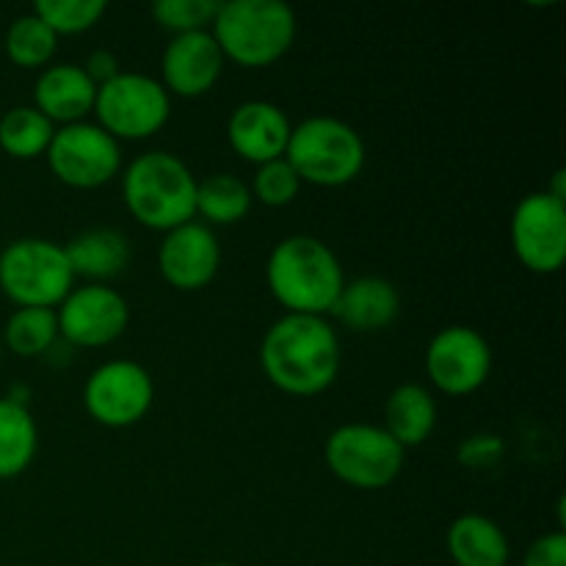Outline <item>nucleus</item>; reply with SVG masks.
Returning <instances> with one entry per match:
<instances>
[{
	"mask_svg": "<svg viewBox=\"0 0 566 566\" xmlns=\"http://www.w3.org/2000/svg\"><path fill=\"white\" fill-rule=\"evenodd\" d=\"M260 365L271 385L287 396H318L340 374V340L321 315L287 313L265 332Z\"/></svg>",
	"mask_w": 566,
	"mask_h": 566,
	"instance_id": "f257e3e1",
	"label": "nucleus"
},
{
	"mask_svg": "<svg viewBox=\"0 0 566 566\" xmlns=\"http://www.w3.org/2000/svg\"><path fill=\"white\" fill-rule=\"evenodd\" d=\"M269 291L291 315L332 313L346 276L337 254L321 238H282L265 263Z\"/></svg>",
	"mask_w": 566,
	"mask_h": 566,
	"instance_id": "f03ea898",
	"label": "nucleus"
},
{
	"mask_svg": "<svg viewBox=\"0 0 566 566\" xmlns=\"http://www.w3.org/2000/svg\"><path fill=\"white\" fill-rule=\"evenodd\" d=\"M122 197L138 224L169 232L197 216V177L186 160L164 149H153L127 164Z\"/></svg>",
	"mask_w": 566,
	"mask_h": 566,
	"instance_id": "7ed1b4c3",
	"label": "nucleus"
},
{
	"mask_svg": "<svg viewBox=\"0 0 566 566\" xmlns=\"http://www.w3.org/2000/svg\"><path fill=\"white\" fill-rule=\"evenodd\" d=\"M210 33L224 59L254 70L274 64L291 50L296 14L282 0H230L219 3Z\"/></svg>",
	"mask_w": 566,
	"mask_h": 566,
	"instance_id": "20e7f679",
	"label": "nucleus"
},
{
	"mask_svg": "<svg viewBox=\"0 0 566 566\" xmlns=\"http://www.w3.org/2000/svg\"><path fill=\"white\" fill-rule=\"evenodd\" d=\"M285 160L302 182L340 188L365 166V142L352 125L335 116H310L287 138Z\"/></svg>",
	"mask_w": 566,
	"mask_h": 566,
	"instance_id": "39448f33",
	"label": "nucleus"
},
{
	"mask_svg": "<svg viewBox=\"0 0 566 566\" xmlns=\"http://www.w3.org/2000/svg\"><path fill=\"white\" fill-rule=\"evenodd\" d=\"M0 287L20 307L55 310L75 287L64 247L48 238H20L0 252Z\"/></svg>",
	"mask_w": 566,
	"mask_h": 566,
	"instance_id": "423d86ee",
	"label": "nucleus"
},
{
	"mask_svg": "<svg viewBox=\"0 0 566 566\" xmlns=\"http://www.w3.org/2000/svg\"><path fill=\"white\" fill-rule=\"evenodd\" d=\"M326 464L343 484L376 492L401 475L407 451L381 426L346 423L329 434L324 446Z\"/></svg>",
	"mask_w": 566,
	"mask_h": 566,
	"instance_id": "0eeeda50",
	"label": "nucleus"
},
{
	"mask_svg": "<svg viewBox=\"0 0 566 566\" xmlns=\"http://www.w3.org/2000/svg\"><path fill=\"white\" fill-rule=\"evenodd\" d=\"M97 125L116 142H142L155 136L171 114V99L164 83L142 72H119L97 86L94 99Z\"/></svg>",
	"mask_w": 566,
	"mask_h": 566,
	"instance_id": "6e6552de",
	"label": "nucleus"
},
{
	"mask_svg": "<svg viewBox=\"0 0 566 566\" xmlns=\"http://www.w3.org/2000/svg\"><path fill=\"white\" fill-rule=\"evenodd\" d=\"M44 155H48L50 171L64 186L81 188V191L105 186L122 169L119 142L92 122L59 127Z\"/></svg>",
	"mask_w": 566,
	"mask_h": 566,
	"instance_id": "1a4fd4ad",
	"label": "nucleus"
},
{
	"mask_svg": "<svg viewBox=\"0 0 566 566\" xmlns=\"http://www.w3.org/2000/svg\"><path fill=\"white\" fill-rule=\"evenodd\" d=\"M155 385L147 368L130 359H111L92 370L83 387L86 412L108 429H127L147 418Z\"/></svg>",
	"mask_w": 566,
	"mask_h": 566,
	"instance_id": "9d476101",
	"label": "nucleus"
},
{
	"mask_svg": "<svg viewBox=\"0 0 566 566\" xmlns=\"http://www.w3.org/2000/svg\"><path fill=\"white\" fill-rule=\"evenodd\" d=\"M512 249L534 274H556L566 260V205L547 191L528 193L512 216Z\"/></svg>",
	"mask_w": 566,
	"mask_h": 566,
	"instance_id": "9b49d317",
	"label": "nucleus"
},
{
	"mask_svg": "<svg viewBox=\"0 0 566 566\" xmlns=\"http://www.w3.org/2000/svg\"><path fill=\"white\" fill-rule=\"evenodd\" d=\"M492 370V348L473 326H446L426 348V374L446 396H470Z\"/></svg>",
	"mask_w": 566,
	"mask_h": 566,
	"instance_id": "f8f14e48",
	"label": "nucleus"
},
{
	"mask_svg": "<svg viewBox=\"0 0 566 566\" xmlns=\"http://www.w3.org/2000/svg\"><path fill=\"white\" fill-rule=\"evenodd\" d=\"M55 318H59V337H64L70 346L99 348L125 335L130 324V307L119 291L88 282L66 293Z\"/></svg>",
	"mask_w": 566,
	"mask_h": 566,
	"instance_id": "ddd939ff",
	"label": "nucleus"
},
{
	"mask_svg": "<svg viewBox=\"0 0 566 566\" xmlns=\"http://www.w3.org/2000/svg\"><path fill=\"white\" fill-rule=\"evenodd\" d=\"M221 265V247L208 224L188 221L164 235L158 249L160 276L177 291H202L216 280Z\"/></svg>",
	"mask_w": 566,
	"mask_h": 566,
	"instance_id": "4468645a",
	"label": "nucleus"
},
{
	"mask_svg": "<svg viewBox=\"0 0 566 566\" xmlns=\"http://www.w3.org/2000/svg\"><path fill=\"white\" fill-rule=\"evenodd\" d=\"M224 53L210 31L171 36L160 59V77L169 94L202 97L219 83L224 72Z\"/></svg>",
	"mask_w": 566,
	"mask_h": 566,
	"instance_id": "2eb2a0df",
	"label": "nucleus"
},
{
	"mask_svg": "<svg viewBox=\"0 0 566 566\" xmlns=\"http://www.w3.org/2000/svg\"><path fill=\"white\" fill-rule=\"evenodd\" d=\"M291 130L293 125L287 122L285 111L269 99H247L232 111L227 122L230 147L254 166L285 158Z\"/></svg>",
	"mask_w": 566,
	"mask_h": 566,
	"instance_id": "dca6fc26",
	"label": "nucleus"
},
{
	"mask_svg": "<svg viewBox=\"0 0 566 566\" xmlns=\"http://www.w3.org/2000/svg\"><path fill=\"white\" fill-rule=\"evenodd\" d=\"M94 99H97V86L77 64L44 66L33 88V108L48 116L53 125L59 122L61 127L86 119V114L94 111Z\"/></svg>",
	"mask_w": 566,
	"mask_h": 566,
	"instance_id": "f3484780",
	"label": "nucleus"
},
{
	"mask_svg": "<svg viewBox=\"0 0 566 566\" xmlns=\"http://www.w3.org/2000/svg\"><path fill=\"white\" fill-rule=\"evenodd\" d=\"M401 313V296L390 280L357 276L346 282L337 296L332 315L354 332H379L390 326Z\"/></svg>",
	"mask_w": 566,
	"mask_h": 566,
	"instance_id": "a211bd4d",
	"label": "nucleus"
},
{
	"mask_svg": "<svg viewBox=\"0 0 566 566\" xmlns=\"http://www.w3.org/2000/svg\"><path fill=\"white\" fill-rule=\"evenodd\" d=\"M66 260L72 265V274L86 276V280L99 282L114 280L130 263V241L125 232L114 227H92L83 230L81 235L72 238L64 247Z\"/></svg>",
	"mask_w": 566,
	"mask_h": 566,
	"instance_id": "6ab92c4d",
	"label": "nucleus"
},
{
	"mask_svg": "<svg viewBox=\"0 0 566 566\" xmlns=\"http://www.w3.org/2000/svg\"><path fill=\"white\" fill-rule=\"evenodd\" d=\"M446 547L457 566H509L512 558L503 528L484 514H462L453 520Z\"/></svg>",
	"mask_w": 566,
	"mask_h": 566,
	"instance_id": "aec40b11",
	"label": "nucleus"
},
{
	"mask_svg": "<svg viewBox=\"0 0 566 566\" xmlns=\"http://www.w3.org/2000/svg\"><path fill=\"white\" fill-rule=\"evenodd\" d=\"M437 426V401L423 385H401L390 392L385 403V426L381 429L407 451L423 446Z\"/></svg>",
	"mask_w": 566,
	"mask_h": 566,
	"instance_id": "412c9836",
	"label": "nucleus"
},
{
	"mask_svg": "<svg viewBox=\"0 0 566 566\" xmlns=\"http://www.w3.org/2000/svg\"><path fill=\"white\" fill-rule=\"evenodd\" d=\"M39 431L31 412L11 398H0V479H14L31 468Z\"/></svg>",
	"mask_w": 566,
	"mask_h": 566,
	"instance_id": "4be33fe9",
	"label": "nucleus"
},
{
	"mask_svg": "<svg viewBox=\"0 0 566 566\" xmlns=\"http://www.w3.org/2000/svg\"><path fill=\"white\" fill-rule=\"evenodd\" d=\"M252 208V191L232 175H210L197 180V216L210 224H238Z\"/></svg>",
	"mask_w": 566,
	"mask_h": 566,
	"instance_id": "5701e85b",
	"label": "nucleus"
},
{
	"mask_svg": "<svg viewBox=\"0 0 566 566\" xmlns=\"http://www.w3.org/2000/svg\"><path fill=\"white\" fill-rule=\"evenodd\" d=\"M53 133V122L39 114L33 105H17V108L6 111L0 119V147L11 158L31 160L48 153Z\"/></svg>",
	"mask_w": 566,
	"mask_h": 566,
	"instance_id": "b1692460",
	"label": "nucleus"
},
{
	"mask_svg": "<svg viewBox=\"0 0 566 566\" xmlns=\"http://www.w3.org/2000/svg\"><path fill=\"white\" fill-rule=\"evenodd\" d=\"M0 340L17 354V357H42L59 343V318L55 310L48 307H20L14 310Z\"/></svg>",
	"mask_w": 566,
	"mask_h": 566,
	"instance_id": "393cba45",
	"label": "nucleus"
},
{
	"mask_svg": "<svg viewBox=\"0 0 566 566\" xmlns=\"http://www.w3.org/2000/svg\"><path fill=\"white\" fill-rule=\"evenodd\" d=\"M59 48V36L36 14H22L6 31V53L22 70H36L50 64Z\"/></svg>",
	"mask_w": 566,
	"mask_h": 566,
	"instance_id": "a878e982",
	"label": "nucleus"
},
{
	"mask_svg": "<svg viewBox=\"0 0 566 566\" xmlns=\"http://www.w3.org/2000/svg\"><path fill=\"white\" fill-rule=\"evenodd\" d=\"M108 3L105 0H39L33 14L55 33V36H72L83 33L103 20Z\"/></svg>",
	"mask_w": 566,
	"mask_h": 566,
	"instance_id": "bb28decb",
	"label": "nucleus"
},
{
	"mask_svg": "<svg viewBox=\"0 0 566 566\" xmlns=\"http://www.w3.org/2000/svg\"><path fill=\"white\" fill-rule=\"evenodd\" d=\"M219 11L216 0H158L153 6V17L164 31L180 33L210 31L213 17Z\"/></svg>",
	"mask_w": 566,
	"mask_h": 566,
	"instance_id": "cd10ccee",
	"label": "nucleus"
},
{
	"mask_svg": "<svg viewBox=\"0 0 566 566\" xmlns=\"http://www.w3.org/2000/svg\"><path fill=\"white\" fill-rule=\"evenodd\" d=\"M249 191H252V199L263 202L265 208H285V205H291L298 197L302 180H298V175L285 158H276L258 166Z\"/></svg>",
	"mask_w": 566,
	"mask_h": 566,
	"instance_id": "c85d7f7f",
	"label": "nucleus"
},
{
	"mask_svg": "<svg viewBox=\"0 0 566 566\" xmlns=\"http://www.w3.org/2000/svg\"><path fill=\"white\" fill-rule=\"evenodd\" d=\"M501 457L503 440L492 434L470 437V440H464L462 448H459V462H462L464 468H492Z\"/></svg>",
	"mask_w": 566,
	"mask_h": 566,
	"instance_id": "c756f323",
	"label": "nucleus"
},
{
	"mask_svg": "<svg viewBox=\"0 0 566 566\" xmlns=\"http://www.w3.org/2000/svg\"><path fill=\"white\" fill-rule=\"evenodd\" d=\"M523 566H566L564 531H553V534L539 536V539L525 551Z\"/></svg>",
	"mask_w": 566,
	"mask_h": 566,
	"instance_id": "7c9ffc66",
	"label": "nucleus"
},
{
	"mask_svg": "<svg viewBox=\"0 0 566 566\" xmlns=\"http://www.w3.org/2000/svg\"><path fill=\"white\" fill-rule=\"evenodd\" d=\"M83 72L92 77L94 86H103V83H108L111 77L119 75L122 70H119V61H116V55L111 53V50H97V53L88 55Z\"/></svg>",
	"mask_w": 566,
	"mask_h": 566,
	"instance_id": "2f4dec72",
	"label": "nucleus"
},
{
	"mask_svg": "<svg viewBox=\"0 0 566 566\" xmlns=\"http://www.w3.org/2000/svg\"><path fill=\"white\" fill-rule=\"evenodd\" d=\"M547 193H551L553 199H558V202H566V171L558 169L556 175H553V182L551 188H545Z\"/></svg>",
	"mask_w": 566,
	"mask_h": 566,
	"instance_id": "473e14b6",
	"label": "nucleus"
},
{
	"mask_svg": "<svg viewBox=\"0 0 566 566\" xmlns=\"http://www.w3.org/2000/svg\"><path fill=\"white\" fill-rule=\"evenodd\" d=\"M208 566H232V564H208Z\"/></svg>",
	"mask_w": 566,
	"mask_h": 566,
	"instance_id": "72a5a7b5",
	"label": "nucleus"
},
{
	"mask_svg": "<svg viewBox=\"0 0 566 566\" xmlns=\"http://www.w3.org/2000/svg\"><path fill=\"white\" fill-rule=\"evenodd\" d=\"M0 348H3V340H0Z\"/></svg>",
	"mask_w": 566,
	"mask_h": 566,
	"instance_id": "f704fd0d",
	"label": "nucleus"
}]
</instances>
